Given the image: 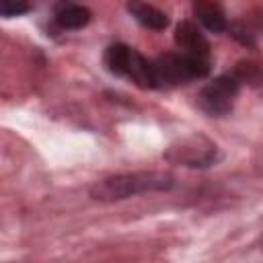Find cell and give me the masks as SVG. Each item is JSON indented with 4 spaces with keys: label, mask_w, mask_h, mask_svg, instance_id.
I'll list each match as a JSON object with an SVG mask.
<instances>
[{
    "label": "cell",
    "mask_w": 263,
    "mask_h": 263,
    "mask_svg": "<svg viewBox=\"0 0 263 263\" xmlns=\"http://www.w3.org/2000/svg\"><path fill=\"white\" fill-rule=\"evenodd\" d=\"M175 185V177L164 171H138L113 175L97 181L90 187V197L97 201H119L140 193L168 191Z\"/></svg>",
    "instance_id": "6da1fadb"
},
{
    "label": "cell",
    "mask_w": 263,
    "mask_h": 263,
    "mask_svg": "<svg viewBox=\"0 0 263 263\" xmlns=\"http://www.w3.org/2000/svg\"><path fill=\"white\" fill-rule=\"evenodd\" d=\"M53 18L58 23V27L62 29H82L88 25L90 21V10L82 4H74V2H68V0H62L58 6H55V12H53Z\"/></svg>",
    "instance_id": "8992f818"
},
{
    "label": "cell",
    "mask_w": 263,
    "mask_h": 263,
    "mask_svg": "<svg viewBox=\"0 0 263 263\" xmlns=\"http://www.w3.org/2000/svg\"><path fill=\"white\" fill-rule=\"evenodd\" d=\"M129 53H132V47H127L123 43L109 45L107 51H105V66H107V70L113 72V74H117V76H125Z\"/></svg>",
    "instance_id": "30bf717a"
},
{
    "label": "cell",
    "mask_w": 263,
    "mask_h": 263,
    "mask_svg": "<svg viewBox=\"0 0 263 263\" xmlns=\"http://www.w3.org/2000/svg\"><path fill=\"white\" fill-rule=\"evenodd\" d=\"M31 10L29 0H0V14L2 16H18Z\"/></svg>",
    "instance_id": "8fae6325"
},
{
    "label": "cell",
    "mask_w": 263,
    "mask_h": 263,
    "mask_svg": "<svg viewBox=\"0 0 263 263\" xmlns=\"http://www.w3.org/2000/svg\"><path fill=\"white\" fill-rule=\"evenodd\" d=\"M125 76L132 78V82H136L140 88H156V78H154V64L148 62L140 51L132 49L129 53V62H127V70Z\"/></svg>",
    "instance_id": "ba28073f"
},
{
    "label": "cell",
    "mask_w": 263,
    "mask_h": 263,
    "mask_svg": "<svg viewBox=\"0 0 263 263\" xmlns=\"http://www.w3.org/2000/svg\"><path fill=\"white\" fill-rule=\"evenodd\" d=\"M193 14L197 16V21L208 29V31H214V33H222L228 23H226V16L222 12V8L210 0H197L193 4Z\"/></svg>",
    "instance_id": "9c48e42d"
},
{
    "label": "cell",
    "mask_w": 263,
    "mask_h": 263,
    "mask_svg": "<svg viewBox=\"0 0 263 263\" xmlns=\"http://www.w3.org/2000/svg\"><path fill=\"white\" fill-rule=\"evenodd\" d=\"M164 158L173 164L189 168H208L220 160V152L210 138L201 134H191L171 144L164 152Z\"/></svg>",
    "instance_id": "3957f363"
},
{
    "label": "cell",
    "mask_w": 263,
    "mask_h": 263,
    "mask_svg": "<svg viewBox=\"0 0 263 263\" xmlns=\"http://www.w3.org/2000/svg\"><path fill=\"white\" fill-rule=\"evenodd\" d=\"M127 12L146 29L162 31L168 27V16L162 10H158L156 6L146 4L142 0H127Z\"/></svg>",
    "instance_id": "52a82bcc"
},
{
    "label": "cell",
    "mask_w": 263,
    "mask_h": 263,
    "mask_svg": "<svg viewBox=\"0 0 263 263\" xmlns=\"http://www.w3.org/2000/svg\"><path fill=\"white\" fill-rule=\"evenodd\" d=\"M238 88H240V80L234 74H222L201 88L197 103L208 115L222 117L232 109Z\"/></svg>",
    "instance_id": "277c9868"
},
{
    "label": "cell",
    "mask_w": 263,
    "mask_h": 263,
    "mask_svg": "<svg viewBox=\"0 0 263 263\" xmlns=\"http://www.w3.org/2000/svg\"><path fill=\"white\" fill-rule=\"evenodd\" d=\"M154 78L158 86H177L193 78H203L210 74V58L189 55V53H164L154 62Z\"/></svg>",
    "instance_id": "7a4b0ae2"
},
{
    "label": "cell",
    "mask_w": 263,
    "mask_h": 263,
    "mask_svg": "<svg viewBox=\"0 0 263 263\" xmlns=\"http://www.w3.org/2000/svg\"><path fill=\"white\" fill-rule=\"evenodd\" d=\"M175 43L183 49V53L210 58V43L203 37V33L191 21H181L177 25V29H175Z\"/></svg>",
    "instance_id": "5b68a950"
}]
</instances>
